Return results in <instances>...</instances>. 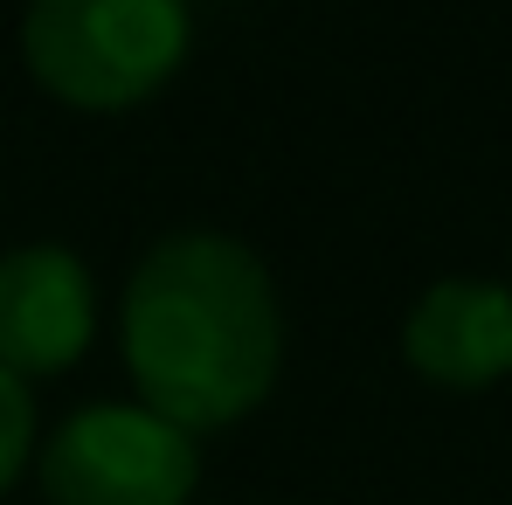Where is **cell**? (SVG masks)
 I'll return each instance as SVG.
<instances>
[{"instance_id": "1", "label": "cell", "mask_w": 512, "mask_h": 505, "mask_svg": "<svg viewBox=\"0 0 512 505\" xmlns=\"http://www.w3.org/2000/svg\"><path fill=\"white\" fill-rule=\"evenodd\" d=\"M118 339L132 388L173 429H229L284 374V305L270 263L229 229H173L139 256Z\"/></svg>"}, {"instance_id": "2", "label": "cell", "mask_w": 512, "mask_h": 505, "mask_svg": "<svg viewBox=\"0 0 512 505\" xmlns=\"http://www.w3.org/2000/svg\"><path fill=\"white\" fill-rule=\"evenodd\" d=\"M194 49V14L180 0H35L21 21V56L35 84L77 111H132Z\"/></svg>"}, {"instance_id": "3", "label": "cell", "mask_w": 512, "mask_h": 505, "mask_svg": "<svg viewBox=\"0 0 512 505\" xmlns=\"http://www.w3.org/2000/svg\"><path fill=\"white\" fill-rule=\"evenodd\" d=\"M35 471L49 505H187L201 485V443L146 402H90L56 422Z\"/></svg>"}, {"instance_id": "4", "label": "cell", "mask_w": 512, "mask_h": 505, "mask_svg": "<svg viewBox=\"0 0 512 505\" xmlns=\"http://www.w3.org/2000/svg\"><path fill=\"white\" fill-rule=\"evenodd\" d=\"M97 333V277L63 243H21L0 256V367L35 381L63 374L90 353Z\"/></svg>"}, {"instance_id": "5", "label": "cell", "mask_w": 512, "mask_h": 505, "mask_svg": "<svg viewBox=\"0 0 512 505\" xmlns=\"http://www.w3.org/2000/svg\"><path fill=\"white\" fill-rule=\"evenodd\" d=\"M402 360L436 388H492L512 374V291L492 277H436L402 319Z\"/></svg>"}, {"instance_id": "6", "label": "cell", "mask_w": 512, "mask_h": 505, "mask_svg": "<svg viewBox=\"0 0 512 505\" xmlns=\"http://www.w3.org/2000/svg\"><path fill=\"white\" fill-rule=\"evenodd\" d=\"M28 457H35V395H28L21 374L0 367V499H7V485L21 478Z\"/></svg>"}, {"instance_id": "7", "label": "cell", "mask_w": 512, "mask_h": 505, "mask_svg": "<svg viewBox=\"0 0 512 505\" xmlns=\"http://www.w3.org/2000/svg\"><path fill=\"white\" fill-rule=\"evenodd\" d=\"M506 291H512V284H506Z\"/></svg>"}]
</instances>
